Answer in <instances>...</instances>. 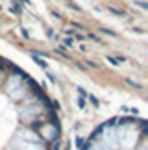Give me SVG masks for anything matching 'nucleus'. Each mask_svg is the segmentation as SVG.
<instances>
[{
  "mask_svg": "<svg viewBox=\"0 0 148 150\" xmlns=\"http://www.w3.org/2000/svg\"><path fill=\"white\" fill-rule=\"evenodd\" d=\"M33 57H35V61H37V65H39V67H43V69H47V67H48L47 63H44V59H39L37 56H33Z\"/></svg>",
  "mask_w": 148,
  "mask_h": 150,
  "instance_id": "obj_1",
  "label": "nucleus"
},
{
  "mask_svg": "<svg viewBox=\"0 0 148 150\" xmlns=\"http://www.w3.org/2000/svg\"><path fill=\"white\" fill-rule=\"evenodd\" d=\"M109 11H111V13H115V15H118V17H124V11H118L115 8H109Z\"/></svg>",
  "mask_w": 148,
  "mask_h": 150,
  "instance_id": "obj_2",
  "label": "nucleus"
},
{
  "mask_svg": "<svg viewBox=\"0 0 148 150\" xmlns=\"http://www.w3.org/2000/svg\"><path fill=\"white\" fill-rule=\"evenodd\" d=\"M106 59H107V61H109V63H111V65H118V61H117V57H111V56H107V57H106Z\"/></svg>",
  "mask_w": 148,
  "mask_h": 150,
  "instance_id": "obj_3",
  "label": "nucleus"
},
{
  "mask_svg": "<svg viewBox=\"0 0 148 150\" xmlns=\"http://www.w3.org/2000/svg\"><path fill=\"white\" fill-rule=\"evenodd\" d=\"M126 82H128L130 85H133V87H139V89H141V87H143V85H141V83H137V82H133V80H130V78L126 80Z\"/></svg>",
  "mask_w": 148,
  "mask_h": 150,
  "instance_id": "obj_4",
  "label": "nucleus"
},
{
  "mask_svg": "<svg viewBox=\"0 0 148 150\" xmlns=\"http://www.w3.org/2000/svg\"><path fill=\"white\" fill-rule=\"evenodd\" d=\"M11 11H13V13H19V11H20V6L17 4V2H13V8H11Z\"/></svg>",
  "mask_w": 148,
  "mask_h": 150,
  "instance_id": "obj_5",
  "label": "nucleus"
},
{
  "mask_svg": "<svg viewBox=\"0 0 148 150\" xmlns=\"http://www.w3.org/2000/svg\"><path fill=\"white\" fill-rule=\"evenodd\" d=\"M78 93L82 95V96H89V93H87V91H85L83 87H78Z\"/></svg>",
  "mask_w": 148,
  "mask_h": 150,
  "instance_id": "obj_6",
  "label": "nucleus"
},
{
  "mask_svg": "<svg viewBox=\"0 0 148 150\" xmlns=\"http://www.w3.org/2000/svg\"><path fill=\"white\" fill-rule=\"evenodd\" d=\"M78 106L83 108V106H85V100H83V98H78Z\"/></svg>",
  "mask_w": 148,
  "mask_h": 150,
  "instance_id": "obj_7",
  "label": "nucleus"
},
{
  "mask_svg": "<svg viewBox=\"0 0 148 150\" xmlns=\"http://www.w3.org/2000/svg\"><path fill=\"white\" fill-rule=\"evenodd\" d=\"M89 100H91V102H93V104H94V106H98V100H96V98H94V96H89Z\"/></svg>",
  "mask_w": 148,
  "mask_h": 150,
  "instance_id": "obj_8",
  "label": "nucleus"
},
{
  "mask_svg": "<svg viewBox=\"0 0 148 150\" xmlns=\"http://www.w3.org/2000/svg\"><path fill=\"white\" fill-rule=\"evenodd\" d=\"M76 145H78V146L83 145V139H82V137H78V139H76Z\"/></svg>",
  "mask_w": 148,
  "mask_h": 150,
  "instance_id": "obj_9",
  "label": "nucleus"
},
{
  "mask_svg": "<svg viewBox=\"0 0 148 150\" xmlns=\"http://www.w3.org/2000/svg\"><path fill=\"white\" fill-rule=\"evenodd\" d=\"M102 32H104V33H109V35H117V33H115V32H111V30H107V28H106V30H102Z\"/></svg>",
  "mask_w": 148,
  "mask_h": 150,
  "instance_id": "obj_10",
  "label": "nucleus"
}]
</instances>
